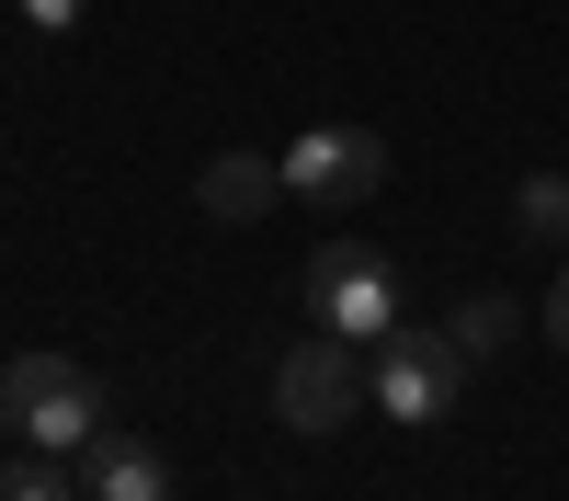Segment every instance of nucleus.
<instances>
[{
	"instance_id": "1a4fd4ad",
	"label": "nucleus",
	"mask_w": 569,
	"mask_h": 501,
	"mask_svg": "<svg viewBox=\"0 0 569 501\" xmlns=\"http://www.w3.org/2000/svg\"><path fill=\"white\" fill-rule=\"evenodd\" d=\"M512 228L547 240V251H569V171H525L512 182Z\"/></svg>"
},
{
	"instance_id": "6e6552de",
	"label": "nucleus",
	"mask_w": 569,
	"mask_h": 501,
	"mask_svg": "<svg viewBox=\"0 0 569 501\" xmlns=\"http://www.w3.org/2000/svg\"><path fill=\"white\" fill-rule=\"evenodd\" d=\"M512 331H525V308H512L501 285H467V297L445 308V342H456L467 364H490V353H512Z\"/></svg>"
},
{
	"instance_id": "0eeeda50",
	"label": "nucleus",
	"mask_w": 569,
	"mask_h": 501,
	"mask_svg": "<svg viewBox=\"0 0 569 501\" xmlns=\"http://www.w3.org/2000/svg\"><path fill=\"white\" fill-rule=\"evenodd\" d=\"M80 490H91V501H171V468H160V444L103 433V444L80 455Z\"/></svg>"
},
{
	"instance_id": "39448f33",
	"label": "nucleus",
	"mask_w": 569,
	"mask_h": 501,
	"mask_svg": "<svg viewBox=\"0 0 569 501\" xmlns=\"http://www.w3.org/2000/svg\"><path fill=\"white\" fill-rule=\"evenodd\" d=\"M376 182H388V137L376 126H308L284 149V194L297 206H365Z\"/></svg>"
},
{
	"instance_id": "423d86ee",
	"label": "nucleus",
	"mask_w": 569,
	"mask_h": 501,
	"mask_svg": "<svg viewBox=\"0 0 569 501\" xmlns=\"http://www.w3.org/2000/svg\"><path fill=\"white\" fill-rule=\"evenodd\" d=\"M194 206H206V217H228V228L273 217V206H284V160H251V149H217V160L194 171Z\"/></svg>"
},
{
	"instance_id": "9d476101",
	"label": "nucleus",
	"mask_w": 569,
	"mask_h": 501,
	"mask_svg": "<svg viewBox=\"0 0 569 501\" xmlns=\"http://www.w3.org/2000/svg\"><path fill=\"white\" fill-rule=\"evenodd\" d=\"M0 501H91V490L69 479V455H34V444H12V455H0Z\"/></svg>"
},
{
	"instance_id": "7ed1b4c3",
	"label": "nucleus",
	"mask_w": 569,
	"mask_h": 501,
	"mask_svg": "<svg viewBox=\"0 0 569 501\" xmlns=\"http://www.w3.org/2000/svg\"><path fill=\"white\" fill-rule=\"evenodd\" d=\"M308 308H319V331H342V342H388L399 331V273H388V251L319 240L308 251Z\"/></svg>"
},
{
	"instance_id": "20e7f679",
	"label": "nucleus",
	"mask_w": 569,
	"mask_h": 501,
	"mask_svg": "<svg viewBox=\"0 0 569 501\" xmlns=\"http://www.w3.org/2000/svg\"><path fill=\"white\" fill-rule=\"evenodd\" d=\"M456 399H467V353L445 331H410V319H399V331L376 342V410L421 433V422H445Z\"/></svg>"
},
{
	"instance_id": "f8f14e48",
	"label": "nucleus",
	"mask_w": 569,
	"mask_h": 501,
	"mask_svg": "<svg viewBox=\"0 0 569 501\" xmlns=\"http://www.w3.org/2000/svg\"><path fill=\"white\" fill-rule=\"evenodd\" d=\"M536 331H547V342L569 353V273H558V285H547V308H536Z\"/></svg>"
},
{
	"instance_id": "f03ea898",
	"label": "nucleus",
	"mask_w": 569,
	"mask_h": 501,
	"mask_svg": "<svg viewBox=\"0 0 569 501\" xmlns=\"http://www.w3.org/2000/svg\"><path fill=\"white\" fill-rule=\"evenodd\" d=\"M353 410H376V364H365V342L308 331L297 353L273 364V422H284V433H342Z\"/></svg>"
},
{
	"instance_id": "9b49d317",
	"label": "nucleus",
	"mask_w": 569,
	"mask_h": 501,
	"mask_svg": "<svg viewBox=\"0 0 569 501\" xmlns=\"http://www.w3.org/2000/svg\"><path fill=\"white\" fill-rule=\"evenodd\" d=\"M12 12H23L34 34H80V12H91V0H12Z\"/></svg>"
},
{
	"instance_id": "f257e3e1",
	"label": "nucleus",
	"mask_w": 569,
	"mask_h": 501,
	"mask_svg": "<svg viewBox=\"0 0 569 501\" xmlns=\"http://www.w3.org/2000/svg\"><path fill=\"white\" fill-rule=\"evenodd\" d=\"M0 433L34 444V455H91L114 433V388L80 353H12L0 364Z\"/></svg>"
}]
</instances>
